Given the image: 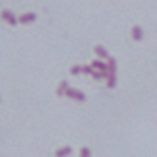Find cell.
I'll list each match as a JSON object with an SVG mask.
<instances>
[{"instance_id": "obj_7", "label": "cell", "mask_w": 157, "mask_h": 157, "mask_svg": "<svg viewBox=\"0 0 157 157\" xmlns=\"http://www.w3.org/2000/svg\"><path fill=\"white\" fill-rule=\"evenodd\" d=\"M91 65H93L94 69H99V71H108V63H103L102 60H94Z\"/></svg>"}, {"instance_id": "obj_13", "label": "cell", "mask_w": 157, "mask_h": 157, "mask_svg": "<svg viewBox=\"0 0 157 157\" xmlns=\"http://www.w3.org/2000/svg\"><path fill=\"white\" fill-rule=\"evenodd\" d=\"M80 155H82V157H90V155H91V151H90L88 148H82V149H80Z\"/></svg>"}, {"instance_id": "obj_1", "label": "cell", "mask_w": 157, "mask_h": 157, "mask_svg": "<svg viewBox=\"0 0 157 157\" xmlns=\"http://www.w3.org/2000/svg\"><path fill=\"white\" fill-rule=\"evenodd\" d=\"M66 96L69 99H74V100H78V102H83L85 100V94L78 90H72V88H68L66 90Z\"/></svg>"}, {"instance_id": "obj_8", "label": "cell", "mask_w": 157, "mask_h": 157, "mask_svg": "<svg viewBox=\"0 0 157 157\" xmlns=\"http://www.w3.org/2000/svg\"><path fill=\"white\" fill-rule=\"evenodd\" d=\"M116 71H117V63H116V59L108 57V72H109V74H116Z\"/></svg>"}, {"instance_id": "obj_10", "label": "cell", "mask_w": 157, "mask_h": 157, "mask_svg": "<svg viewBox=\"0 0 157 157\" xmlns=\"http://www.w3.org/2000/svg\"><path fill=\"white\" fill-rule=\"evenodd\" d=\"M116 83H117V77H116V74H109L108 78H106V85H108V88H114Z\"/></svg>"}, {"instance_id": "obj_5", "label": "cell", "mask_w": 157, "mask_h": 157, "mask_svg": "<svg viewBox=\"0 0 157 157\" xmlns=\"http://www.w3.org/2000/svg\"><path fill=\"white\" fill-rule=\"evenodd\" d=\"M68 88H69V85H68V82H66V80L60 82V85H59V88H57V96H59V97L66 96V90H68Z\"/></svg>"}, {"instance_id": "obj_6", "label": "cell", "mask_w": 157, "mask_h": 157, "mask_svg": "<svg viewBox=\"0 0 157 157\" xmlns=\"http://www.w3.org/2000/svg\"><path fill=\"white\" fill-rule=\"evenodd\" d=\"M94 52L99 56V57H102V59H108L109 57V54H108V51L103 48V46H100V45H97L96 48H94Z\"/></svg>"}, {"instance_id": "obj_3", "label": "cell", "mask_w": 157, "mask_h": 157, "mask_svg": "<svg viewBox=\"0 0 157 157\" xmlns=\"http://www.w3.org/2000/svg\"><path fill=\"white\" fill-rule=\"evenodd\" d=\"M131 36H132V39H134L136 42H140V40L143 39V29H142L139 25H136V26H132V29H131Z\"/></svg>"}, {"instance_id": "obj_4", "label": "cell", "mask_w": 157, "mask_h": 157, "mask_svg": "<svg viewBox=\"0 0 157 157\" xmlns=\"http://www.w3.org/2000/svg\"><path fill=\"white\" fill-rule=\"evenodd\" d=\"M34 20H36V14H34V13H26V14H23V16L19 17V22L23 23V25L31 23V22H34Z\"/></svg>"}, {"instance_id": "obj_2", "label": "cell", "mask_w": 157, "mask_h": 157, "mask_svg": "<svg viewBox=\"0 0 157 157\" xmlns=\"http://www.w3.org/2000/svg\"><path fill=\"white\" fill-rule=\"evenodd\" d=\"M2 19H3L5 22H8L10 25H13V26H14V25H17V22H19V20H17V17H16L11 11H3V13H2Z\"/></svg>"}, {"instance_id": "obj_12", "label": "cell", "mask_w": 157, "mask_h": 157, "mask_svg": "<svg viewBox=\"0 0 157 157\" xmlns=\"http://www.w3.org/2000/svg\"><path fill=\"white\" fill-rule=\"evenodd\" d=\"M82 72H83V74H93V72H94V68H93V65L82 66Z\"/></svg>"}, {"instance_id": "obj_11", "label": "cell", "mask_w": 157, "mask_h": 157, "mask_svg": "<svg viewBox=\"0 0 157 157\" xmlns=\"http://www.w3.org/2000/svg\"><path fill=\"white\" fill-rule=\"evenodd\" d=\"M69 72L72 74V75H77V74H80L82 72V66L80 65H74L71 69H69Z\"/></svg>"}, {"instance_id": "obj_9", "label": "cell", "mask_w": 157, "mask_h": 157, "mask_svg": "<svg viewBox=\"0 0 157 157\" xmlns=\"http://www.w3.org/2000/svg\"><path fill=\"white\" fill-rule=\"evenodd\" d=\"M71 152H72V149H71L69 146H65V148L57 149V151H56V155H57V157H65V155H69Z\"/></svg>"}]
</instances>
